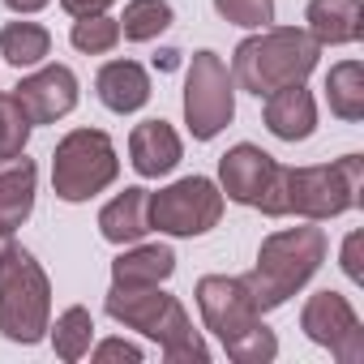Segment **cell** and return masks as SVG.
<instances>
[{
    "label": "cell",
    "instance_id": "f1b7e54d",
    "mask_svg": "<svg viewBox=\"0 0 364 364\" xmlns=\"http://www.w3.org/2000/svg\"><path fill=\"white\" fill-rule=\"evenodd\" d=\"M360 249H364V232H347V240H343V253H338V266H343V274L360 287L364 283V266H360Z\"/></svg>",
    "mask_w": 364,
    "mask_h": 364
},
{
    "label": "cell",
    "instance_id": "ba28073f",
    "mask_svg": "<svg viewBox=\"0 0 364 364\" xmlns=\"http://www.w3.org/2000/svg\"><path fill=\"white\" fill-rule=\"evenodd\" d=\"M300 330L309 343L326 347L338 364H364V326L343 291H313L300 309Z\"/></svg>",
    "mask_w": 364,
    "mask_h": 364
},
{
    "label": "cell",
    "instance_id": "f546056e",
    "mask_svg": "<svg viewBox=\"0 0 364 364\" xmlns=\"http://www.w3.org/2000/svg\"><path fill=\"white\" fill-rule=\"evenodd\" d=\"M116 0H60V9L69 18H90V14H107Z\"/></svg>",
    "mask_w": 364,
    "mask_h": 364
},
{
    "label": "cell",
    "instance_id": "d4e9b609",
    "mask_svg": "<svg viewBox=\"0 0 364 364\" xmlns=\"http://www.w3.org/2000/svg\"><path fill=\"white\" fill-rule=\"evenodd\" d=\"M31 120H26V112H22V103L14 99V90L5 95L0 90V159H14V154H22L26 150V141H31Z\"/></svg>",
    "mask_w": 364,
    "mask_h": 364
},
{
    "label": "cell",
    "instance_id": "484cf974",
    "mask_svg": "<svg viewBox=\"0 0 364 364\" xmlns=\"http://www.w3.org/2000/svg\"><path fill=\"white\" fill-rule=\"evenodd\" d=\"M223 351H228V360H236V364H270V360L279 355V338H274V330L262 321V326L245 330L240 338L223 343Z\"/></svg>",
    "mask_w": 364,
    "mask_h": 364
},
{
    "label": "cell",
    "instance_id": "d6986e66",
    "mask_svg": "<svg viewBox=\"0 0 364 364\" xmlns=\"http://www.w3.org/2000/svg\"><path fill=\"white\" fill-rule=\"evenodd\" d=\"M176 274V253L171 245H129L116 262H112V283H124V287H154V283H167Z\"/></svg>",
    "mask_w": 364,
    "mask_h": 364
},
{
    "label": "cell",
    "instance_id": "4316f807",
    "mask_svg": "<svg viewBox=\"0 0 364 364\" xmlns=\"http://www.w3.org/2000/svg\"><path fill=\"white\" fill-rule=\"evenodd\" d=\"M215 14L245 31H266L274 22V0H215Z\"/></svg>",
    "mask_w": 364,
    "mask_h": 364
},
{
    "label": "cell",
    "instance_id": "1f68e13d",
    "mask_svg": "<svg viewBox=\"0 0 364 364\" xmlns=\"http://www.w3.org/2000/svg\"><path fill=\"white\" fill-rule=\"evenodd\" d=\"M9 245H14V236H5V232H0V257L9 253Z\"/></svg>",
    "mask_w": 364,
    "mask_h": 364
},
{
    "label": "cell",
    "instance_id": "30bf717a",
    "mask_svg": "<svg viewBox=\"0 0 364 364\" xmlns=\"http://www.w3.org/2000/svg\"><path fill=\"white\" fill-rule=\"evenodd\" d=\"M77 73L69 65H43L31 77H22L14 86V99L22 103L31 124H56L77 107Z\"/></svg>",
    "mask_w": 364,
    "mask_h": 364
},
{
    "label": "cell",
    "instance_id": "9a60e30c",
    "mask_svg": "<svg viewBox=\"0 0 364 364\" xmlns=\"http://www.w3.org/2000/svg\"><path fill=\"white\" fill-rule=\"evenodd\" d=\"M262 116H266V129L279 141H309L317 133V99H313V90L304 82L266 95Z\"/></svg>",
    "mask_w": 364,
    "mask_h": 364
},
{
    "label": "cell",
    "instance_id": "3957f363",
    "mask_svg": "<svg viewBox=\"0 0 364 364\" xmlns=\"http://www.w3.org/2000/svg\"><path fill=\"white\" fill-rule=\"evenodd\" d=\"M52 326V283L31 249L18 240L0 257V334L18 347H35Z\"/></svg>",
    "mask_w": 364,
    "mask_h": 364
},
{
    "label": "cell",
    "instance_id": "7402d4cb",
    "mask_svg": "<svg viewBox=\"0 0 364 364\" xmlns=\"http://www.w3.org/2000/svg\"><path fill=\"white\" fill-rule=\"evenodd\" d=\"M48 338H52V347H56V355H60L65 364H77V360L95 347V317H90V309L69 304V309L48 326Z\"/></svg>",
    "mask_w": 364,
    "mask_h": 364
},
{
    "label": "cell",
    "instance_id": "9c48e42d",
    "mask_svg": "<svg viewBox=\"0 0 364 364\" xmlns=\"http://www.w3.org/2000/svg\"><path fill=\"white\" fill-rule=\"evenodd\" d=\"M193 296H198V313H202L206 330L219 343H232L245 330L262 326V309H257L245 274H206V279H198Z\"/></svg>",
    "mask_w": 364,
    "mask_h": 364
},
{
    "label": "cell",
    "instance_id": "ffe728a7",
    "mask_svg": "<svg viewBox=\"0 0 364 364\" xmlns=\"http://www.w3.org/2000/svg\"><path fill=\"white\" fill-rule=\"evenodd\" d=\"M0 56L14 69H39L52 56V31L39 22H5L0 26Z\"/></svg>",
    "mask_w": 364,
    "mask_h": 364
},
{
    "label": "cell",
    "instance_id": "277c9868",
    "mask_svg": "<svg viewBox=\"0 0 364 364\" xmlns=\"http://www.w3.org/2000/svg\"><path fill=\"white\" fill-rule=\"evenodd\" d=\"M283 206L296 219L330 223L364 206V159L343 154L317 167H283Z\"/></svg>",
    "mask_w": 364,
    "mask_h": 364
},
{
    "label": "cell",
    "instance_id": "8992f818",
    "mask_svg": "<svg viewBox=\"0 0 364 364\" xmlns=\"http://www.w3.org/2000/svg\"><path fill=\"white\" fill-rule=\"evenodd\" d=\"M236 120V82L219 52L202 48L185 69V124L193 141H215Z\"/></svg>",
    "mask_w": 364,
    "mask_h": 364
},
{
    "label": "cell",
    "instance_id": "e0dca14e",
    "mask_svg": "<svg viewBox=\"0 0 364 364\" xmlns=\"http://www.w3.org/2000/svg\"><path fill=\"white\" fill-rule=\"evenodd\" d=\"M95 95L107 112L133 116L150 103V73L137 60H107L95 77Z\"/></svg>",
    "mask_w": 364,
    "mask_h": 364
},
{
    "label": "cell",
    "instance_id": "5bb4252c",
    "mask_svg": "<svg viewBox=\"0 0 364 364\" xmlns=\"http://www.w3.org/2000/svg\"><path fill=\"white\" fill-rule=\"evenodd\" d=\"M35 193H39L35 159H26V150L14 159H0V232L5 236H14L35 215Z\"/></svg>",
    "mask_w": 364,
    "mask_h": 364
},
{
    "label": "cell",
    "instance_id": "7a4b0ae2",
    "mask_svg": "<svg viewBox=\"0 0 364 364\" xmlns=\"http://www.w3.org/2000/svg\"><path fill=\"white\" fill-rule=\"evenodd\" d=\"M326 253H330V240H326V232H321L317 223H309V219H304V228L270 232V236L262 240V249H257L253 270L245 274V283H249L257 309H262V313L283 309L296 291H304L309 279L321 270Z\"/></svg>",
    "mask_w": 364,
    "mask_h": 364
},
{
    "label": "cell",
    "instance_id": "6da1fadb",
    "mask_svg": "<svg viewBox=\"0 0 364 364\" xmlns=\"http://www.w3.org/2000/svg\"><path fill=\"white\" fill-rule=\"evenodd\" d=\"M317 56H321V48L313 43V35L304 26H266L236 43L228 69L240 90L266 99L283 86L309 82V73L317 69Z\"/></svg>",
    "mask_w": 364,
    "mask_h": 364
},
{
    "label": "cell",
    "instance_id": "603a6c76",
    "mask_svg": "<svg viewBox=\"0 0 364 364\" xmlns=\"http://www.w3.org/2000/svg\"><path fill=\"white\" fill-rule=\"evenodd\" d=\"M176 22L167 0H129L124 14H120V39L129 43H150L159 35H167Z\"/></svg>",
    "mask_w": 364,
    "mask_h": 364
},
{
    "label": "cell",
    "instance_id": "2e32d148",
    "mask_svg": "<svg viewBox=\"0 0 364 364\" xmlns=\"http://www.w3.org/2000/svg\"><path fill=\"white\" fill-rule=\"evenodd\" d=\"M304 31L317 48H351L364 39V5L360 0H309Z\"/></svg>",
    "mask_w": 364,
    "mask_h": 364
},
{
    "label": "cell",
    "instance_id": "ac0fdd59",
    "mask_svg": "<svg viewBox=\"0 0 364 364\" xmlns=\"http://www.w3.org/2000/svg\"><path fill=\"white\" fill-rule=\"evenodd\" d=\"M146 206H150V189H141V185L116 193V198L99 210V232H103V240H107V245H120V249H124V245H137V240L150 232Z\"/></svg>",
    "mask_w": 364,
    "mask_h": 364
},
{
    "label": "cell",
    "instance_id": "8fae6325",
    "mask_svg": "<svg viewBox=\"0 0 364 364\" xmlns=\"http://www.w3.org/2000/svg\"><path fill=\"white\" fill-rule=\"evenodd\" d=\"M176 304H180V300H176L171 291H163V283H154V287H124V283H112V291H107V300H103V309H107V317H112L116 326L137 330V334H146L150 343L159 338V330H163V321L171 317Z\"/></svg>",
    "mask_w": 364,
    "mask_h": 364
},
{
    "label": "cell",
    "instance_id": "52a82bcc",
    "mask_svg": "<svg viewBox=\"0 0 364 364\" xmlns=\"http://www.w3.org/2000/svg\"><path fill=\"white\" fill-rule=\"evenodd\" d=\"M146 215H150V232L193 240V236H206L210 228H219L223 193L210 176H185V180H176V185L150 193Z\"/></svg>",
    "mask_w": 364,
    "mask_h": 364
},
{
    "label": "cell",
    "instance_id": "7c38bea8",
    "mask_svg": "<svg viewBox=\"0 0 364 364\" xmlns=\"http://www.w3.org/2000/svg\"><path fill=\"white\" fill-rule=\"evenodd\" d=\"M274 171H279L274 154H266L253 141H240L219 159V193L236 206H257V198L266 193Z\"/></svg>",
    "mask_w": 364,
    "mask_h": 364
},
{
    "label": "cell",
    "instance_id": "cb8c5ba5",
    "mask_svg": "<svg viewBox=\"0 0 364 364\" xmlns=\"http://www.w3.org/2000/svg\"><path fill=\"white\" fill-rule=\"evenodd\" d=\"M69 43L86 56H103L120 43V18L112 14H90V18H73V31H69Z\"/></svg>",
    "mask_w": 364,
    "mask_h": 364
},
{
    "label": "cell",
    "instance_id": "5b68a950",
    "mask_svg": "<svg viewBox=\"0 0 364 364\" xmlns=\"http://www.w3.org/2000/svg\"><path fill=\"white\" fill-rule=\"evenodd\" d=\"M120 176V154L116 141L103 129H73L56 141L52 154V193L69 206L99 198L103 189L116 185Z\"/></svg>",
    "mask_w": 364,
    "mask_h": 364
},
{
    "label": "cell",
    "instance_id": "83f0119b",
    "mask_svg": "<svg viewBox=\"0 0 364 364\" xmlns=\"http://www.w3.org/2000/svg\"><path fill=\"white\" fill-rule=\"evenodd\" d=\"M86 355H90V360H99V364H107V360L141 364V347H137V343H124V338H103V343H99V347H90Z\"/></svg>",
    "mask_w": 364,
    "mask_h": 364
},
{
    "label": "cell",
    "instance_id": "44dd1931",
    "mask_svg": "<svg viewBox=\"0 0 364 364\" xmlns=\"http://www.w3.org/2000/svg\"><path fill=\"white\" fill-rule=\"evenodd\" d=\"M326 103L347 124L364 120V65L360 60H338L326 73Z\"/></svg>",
    "mask_w": 364,
    "mask_h": 364
},
{
    "label": "cell",
    "instance_id": "4dcf8cb0",
    "mask_svg": "<svg viewBox=\"0 0 364 364\" xmlns=\"http://www.w3.org/2000/svg\"><path fill=\"white\" fill-rule=\"evenodd\" d=\"M52 0H5V9H14L18 18H31V14H39V9H48Z\"/></svg>",
    "mask_w": 364,
    "mask_h": 364
},
{
    "label": "cell",
    "instance_id": "4fadbf2b",
    "mask_svg": "<svg viewBox=\"0 0 364 364\" xmlns=\"http://www.w3.org/2000/svg\"><path fill=\"white\" fill-rule=\"evenodd\" d=\"M185 159V141L167 120H141L129 133V163L141 180H159L176 171V163Z\"/></svg>",
    "mask_w": 364,
    "mask_h": 364
}]
</instances>
